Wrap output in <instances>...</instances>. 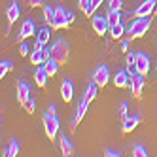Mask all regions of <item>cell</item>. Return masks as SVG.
<instances>
[{"mask_svg":"<svg viewBox=\"0 0 157 157\" xmlns=\"http://www.w3.org/2000/svg\"><path fill=\"white\" fill-rule=\"evenodd\" d=\"M151 25V19L150 17H136L131 23V27L127 29V38L129 40H136V38H142L146 32H148Z\"/></svg>","mask_w":157,"mask_h":157,"instance_id":"1","label":"cell"},{"mask_svg":"<svg viewBox=\"0 0 157 157\" xmlns=\"http://www.w3.org/2000/svg\"><path fill=\"white\" fill-rule=\"evenodd\" d=\"M51 59H55L59 64H66L70 59V48H68V42L64 40H57L51 46Z\"/></svg>","mask_w":157,"mask_h":157,"instance_id":"2","label":"cell"},{"mask_svg":"<svg viewBox=\"0 0 157 157\" xmlns=\"http://www.w3.org/2000/svg\"><path fill=\"white\" fill-rule=\"evenodd\" d=\"M44 131H46L49 140H55V136L59 132V119L55 114H49V112L44 114Z\"/></svg>","mask_w":157,"mask_h":157,"instance_id":"3","label":"cell"},{"mask_svg":"<svg viewBox=\"0 0 157 157\" xmlns=\"http://www.w3.org/2000/svg\"><path fill=\"white\" fill-rule=\"evenodd\" d=\"M70 25V19H68V12H64L63 6L55 8V19H53V27L51 29H66Z\"/></svg>","mask_w":157,"mask_h":157,"instance_id":"4","label":"cell"},{"mask_svg":"<svg viewBox=\"0 0 157 157\" xmlns=\"http://www.w3.org/2000/svg\"><path fill=\"white\" fill-rule=\"evenodd\" d=\"M144 78L146 76H142V74H132L131 76V91H132V97L134 98H140L142 97V91H144Z\"/></svg>","mask_w":157,"mask_h":157,"instance_id":"5","label":"cell"},{"mask_svg":"<svg viewBox=\"0 0 157 157\" xmlns=\"http://www.w3.org/2000/svg\"><path fill=\"white\" fill-rule=\"evenodd\" d=\"M93 82H95L98 87H106V85H108V82H110V70H108L106 64H100L98 68L95 70Z\"/></svg>","mask_w":157,"mask_h":157,"instance_id":"6","label":"cell"},{"mask_svg":"<svg viewBox=\"0 0 157 157\" xmlns=\"http://www.w3.org/2000/svg\"><path fill=\"white\" fill-rule=\"evenodd\" d=\"M93 30H95V34H98V36H104L106 32L110 30L108 17H102V15H95V17H93Z\"/></svg>","mask_w":157,"mask_h":157,"instance_id":"7","label":"cell"},{"mask_svg":"<svg viewBox=\"0 0 157 157\" xmlns=\"http://www.w3.org/2000/svg\"><path fill=\"white\" fill-rule=\"evenodd\" d=\"M155 2L157 0H144V2L134 10V17H150L155 10Z\"/></svg>","mask_w":157,"mask_h":157,"instance_id":"8","label":"cell"},{"mask_svg":"<svg viewBox=\"0 0 157 157\" xmlns=\"http://www.w3.org/2000/svg\"><path fill=\"white\" fill-rule=\"evenodd\" d=\"M19 13H21V6H19V2H13L12 6L8 8V12H6V15H8V29H6V34L12 30V25L17 21Z\"/></svg>","mask_w":157,"mask_h":157,"instance_id":"9","label":"cell"},{"mask_svg":"<svg viewBox=\"0 0 157 157\" xmlns=\"http://www.w3.org/2000/svg\"><path fill=\"white\" fill-rule=\"evenodd\" d=\"M34 30H36V23H34L32 19H27L25 23H23V27H21L19 40L23 42V40H27V38H30V36H34Z\"/></svg>","mask_w":157,"mask_h":157,"instance_id":"10","label":"cell"},{"mask_svg":"<svg viewBox=\"0 0 157 157\" xmlns=\"http://www.w3.org/2000/svg\"><path fill=\"white\" fill-rule=\"evenodd\" d=\"M30 63L34 66H40V64L46 63V57H44V46L38 44V42H36L34 49H32V53H30Z\"/></svg>","mask_w":157,"mask_h":157,"instance_id":"11","label":"cell"},{"mask_svg":"<svg viewBox=\"0 0 157 157\" xmlns=\"http://www.w3.org/2000/svg\"><path fill=\"white\" fill-rule=\"evenodd\" d=\"M136 72L146 76L150 72V59H148V55H144V53H136Z\"/></svg>","mask_w":157,"mask_h":157,"instance_id":"12","label":"cell"},{"mask_svg":"<svg viewBox=\"0 0 157 157\" xmlns=\"http://www.w3.org/2000/svg\"><path fill=\"white\" fill-rule=\"evenodd\" d=\"M29 98H30V87H29V83L19 82L17 83V100H19V104H25Z\"/></svg>","mask_w":157,"mask_h":157,"instance_id":"13","label":"cell"},{"mask_svg":"<svg viewBox=\"0 0 157 157\" xmlns=\"http://www.w3.org/2000/svg\"><path fill=\"white\" fill-rule=\"evenodd\" d=\"M114 85L119 87V89L131 85V74H129L127 70H119V72L116 74V78H114Z\"/></svg>","mask_w":157,"mask_h":157,"instance_id":"14","label":"cell"},{"mask_svg":"<svg viewBox=\"0 0 157 157\" xmlns=\"http://www.w3.org/2000/svg\"><path fill=\"white\" fill-rule=\"evenodd\" d=\"M61 97H63L64 102H70V100H72V97H74V85H72L70 80H64L63 82V85H61Z\"/></svg>","mask_w":157,"mask_h":157,"instance_id":"15","label":"cell"},{"mask_svg":"<svg viewBox=\"0 0 157 157\" xmlns=\"http://www.w3.org/2000/svg\"><path fill=\"white\" fill-rule=\"evenodd\" d=\"M48 78H49V74H48V70H46V66H40V68H36V72H34V82H36L38 87H46Z\"/></svg>","mask_w":157,"mask_h":157,"instance_id":"16","label":"cell"},{"mask_svg":"<svg viewBox=\"0 0 157 157\" xmlns=\"http://www.w3.org/2000/svg\"><path fill=\"white\" fill-rule=\"evenodd\" d=\"M87 106H89V102L83 98L80 104H78V110H76V117H74V121H72V129H76V125L80 123L82 119H83V116H85V112H87Z\"/></svg>","mask_w":157,"mask_h":157,"instance_id":"17","label":"cell"},{"mask_svg":"<svg viewBox=\"0 0 157 157\" xmlns=\"http://www.w3.org/2000/svg\"><path fill=\"white\" fill-rule=\"evenodd\" d=\"M59 146H61V151H63V155L64 157H70V155H74V146H72V142L68 140V136H61V140H59Z\"/></svg>","mask_w":157,"mask_h":157,"instance_id":"18","label":"cell"},{"mask_svg":"<svg viewBox=\"0 0 157 157\" xmlns=\"http://www.w3.org/2000/svg\"><path fill=\"white\" fill-rule=\"evenodd\" d=\"M140 123V117L138 116H132V117H127L123 119V125H121V131L123 132H132L134 129H136V125Z\"/></svg>","mask_w":157,"mask_h":157,"instance_id":"19","label":"cell"},{"mask_svg":"<svg viewBox=\"0 0 157 157\" xmlns=\"http://www.w3.org/2000/svg\"><path fill=\"white\" fill-rule=\"evenodd\" d=\"M49 36H51L49 27H42V29L36 32V42L42 44V46H48V44H49Z\"/></svg>","mask_w":157,"mask_h":157,"instance_id":"20","label":"cell"},{"mask_svg":"<svg viewBox=\"0 0 157 157\" xmlns=\"http://www.w3.org/2000/svg\"><path fill=\"white\" fill-rule=\"evenodd\" d=\"M123 34H125V25L123 23H117L114 27H110V38L112 40H121Z\"/></svg>","mask_w":157,"mask_h":157,"instance_id":"21","label":"cell"},{"mask_svg":"<svg viewBox=\"0 0 157 157\" xmlns=\"http://www.w3.org/2000/svg\"><path fill=\"white\" fill-rule=\"evenodd\" d=\"M97 93H98V85L95 83V82H91V83H89V87H87V91H85V100H87V102H93V100H95V97H97Z\"/></svg>","mask_w":157,"mask_h":157,"instance_id":"22","label":"cell"},{"mask_svg":"<svg viewBox=\"0 0 157 157\" xmlns=\"http://www.w3.org/2000/svg\"><path fill=\"white\" fill-rule=\"evenodd\" d=\"M127 72L136 74V53H127Z\"/></svg>","mask_w":157,"mask_h":157,"instance_id":"23","label":"cell"},{"mask_svg":"<svg viewBox=\"0 0 157 157\" xmlns=\"http://www.w3.org/2000/svg\"><path fill=\"white\" fill-rule=\"evenodd\" d=\"M78 6H80V10L85 13V15H93V0H80L78 2Z\"/></svg>","mask_w":157,"mask_h":157,"instance_id":"24","label":"cell"},{"mask_svg":"<svg viewBox=\"0 0 157 157\" xmlns=\"http://www.w3.org/2000/svg\"><path fill=\"white\" fill-rule=\"evenodd\" d=\"M44 66H46V70H48L49 78L55 76V74H57V70H59V63L55 61V59H48L46 63H44Z\"/></svg>","mask_w":157,"mask_h":157,"instance_id":"25","label":"cell"},{"mask_svg":"<svg viewBox=\"0 0 157 157\" xmlns=\"http://www.w3.org/2000/svg\"><path fill=\"white\" fill-rule=\"evenodd\" d=\"M44 19L49 27H53V19H55V8L51 6H44Z\"/></svg>","mask_w":157,"mask_h":157,"instance_id":"26","label":"cell"},{"mask_svg":"<svg viewBox=\"0 0 157 157\" xmlns=\"http://www.w3.org/2000/svg\"><path fill=\"white\" fill-rule=\"evenodd\" d=\"M108 23H110V27H114V25H117V23H121V10H117V12H108Z\"/></svg>","mask_w":157,"mask_h":157,"instance_id":"27","label":"cell"},{"mask_svg":"<svg viewBox=\"0 0 157 157\" xmlns=\"http://www.w3.org/2000/svg\"><path fill=\"white\" fill-rule=\"evenodd\" d=\"M123 2H125V0H110L108 2V12H117V10H121Z\"/></svg>","mask_w":157,"mask_h":157,"instance_id":"28","label":"cell"},{"mask_svg":"<svg viewBox=\"0 0 157 157\" xmlns=\"http://www.w3.org/2000/svg\"><path fill=\"white\" fill-rule=\"evenodd\" d=\"M17 153H19V142L12 140V144H10V148H8V157H15Z\"/></svg>","mask_w":157,"mask_h":157,"instance_id":"29","label":"cell"},{"mask_svg":"<svg viewBox=\"0 0 157 157\" xmlns=\"http://www.w3.org/2000/svg\"><path fill=\"white\" fill-rule=\"evenodd\" d=\"M10 70H12V63H10V61H2V63H0V78H4Z\"/></svg>","mask_w":157,"mask_h":157,"instance_id":"30","label":"cell"},{"mask_svg":"<svg viewBox=\"0 0 157 157\" xmlns=\"http://www.w3.org/2000/svg\"><path fill=\"white\" fill-rule=\"evenodd\" d=\"M23 106H25V112H27V114H34V110H36V100H34V98H29Z\"/></svg>","mask_w":157,"mask_h":157,"instance_id":"31","label":"cell"},{"mask_svg":"<svg viewBox=\"0 0 157 157\" xmlns=\"http://www.w3.org/2000/svg\"><path fill=\"white\" fill-rule=\"evenodd\" d=\"M132 155H134V157H146L148 153H146V148H144V146L136 144V146L132 148Z\"/></svg>","mask_w":157,"mask_h":157,"instance_id":"32","label":"cell"},{"mask_svg":"<svg viewBox=\"0 0 157 157\" xmlns=\"http://www.w3.org/2000/svg\"><path fill=\"white\" fill-rule=\"evenodd\" d=\"M29 49H30V46L23 40V42H21V46H19V53L23 55V57H27V55H30V51H29Z\"/></svg>","mask_w":157,"mask_h":157,"instance_id":"33","label":"cell"},{"mask_svg":"<svg viewBox=\"0 0 157 157\" xmlns=\"http://www.w3.org/2000/svg\"><path fill=\"white\" fill-rule=\"evenodd\" d=\"M127 112H129V102H123L119 106V116H121V121L127 119Z\"/></svg>","mask_w":157,"mask_h":157,"instance_id":"34","label":"cell"},{"mask_svg":"<svg viewBox=\"0 0 157 157\" xmlns=\"http://www.w3.org/2000/svg\"><path fill=\"white\" fill-rule=\"evenodd\" d=\"M29 6L30 8H40V6H44V0H29Z\"/></svg>","mask_w":157,"mask_h":157,"instance_id":"35","label":"cell"},{"mask_svg":"<svg viewBox=\"0 0 157 157\" xmlns=\"http://www.w3.org/2000/svg\"><path fill=\"white\" fill-rule=\"evenodd\" d=\"M129 42H131L129 38H127V40H123V42H121V51H123V53H127V51H129Z\"/></svg>","mask_w":157,"mask_h":157,"instance_id":"36","label":"cell"},{"mask_svg":"<svg viewBox=\"0 0 157 157\" xmlns=\"http://www.w3.org/2000/svg\"><path fill=\"white\" fill-rule=\"evenodd\" d=\"M106 157H119V153L114 151V150H108V151H106Z\"/></svg>","mask_w":157,"mask_h":157,"instance_id":"37","label":"cell"},{"mask_svg":"<svg viewBox=\"0 0 157 157\" xmlns=\"http://www.w3.org/2000/svg\"><path fill=\"white\" fill-rule=\"evenodd\" d=\"M102 2H104V0H93V10L100 8V6H102Z\"/></svg>","mask_w":157,"mask_h":157,"instance_id":"38","label":"cell"},{"mask_svg":"<svg viewBox=\"0 0 157 157\" xmlns=\"http://www.w3.org/2000/svg\"><path fill=\"white\" fill-rule=\"evenodd\" d=\"M48 112H49V114H55V106H53V104H51V106H49V108H48Z\"/></svg>","mask_w":157,"mask_h":157,"instance_id":"39","label":"cell"},{"mask_svg":"<svg viewBox=\"0 0 157 157\" xmlns=\"http://www.w3.org/2000/svg\"><path fill=\"white\" fill-rule=\"evenodd\" d=\"M155 74H157V64H155Z\"/></svg>","mask_w":157,"mask_h":157,"instance_id":"40","label":"cell"}]
</instances>
